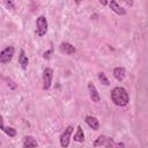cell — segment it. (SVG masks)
<instances>
[{"label": "cell", "instance_id": "cell-1", "mask_svg": "<svg viewBox=\"0 0 148 148\" xmlns=\"http://www.w3.org/2000/svg\"><path fill=\"white\" fill-rule=\"evenodd\" d=\"M111 99L118 106H125L130 102L128 92L123 87H114L111 90Z\"/></svg>", "mask_w": 148, "mask_h": 148}, {"label": "cell", "instance_id": "cell-2", "mask_svg": "<svg viewBox=\"0 0 148 148\" xmlns=\"http://www.w3.org/2000/svg\"><path fill=\"white\" fill-rule=\"evenodd\" d=\"M36 32L40 37H43L47 32V21H46V17L43 15L38 16L36 20Z\"/></svg>", "mask_w": 148, "mask_h": 148}, {"label": "cell", "instance_id": "cell-3", "mask_svg": "<svg viewBox=\"0 0 148 148\" xmlns=\"http://www.w3.org/2000/svg\"><path fill=\"white\" fill-rule=\"evenodd\" d=\"M14 52H15V49H14L13 46H7L6 49H3V50L0 52V62H1V64H7V62H9V61L13 59Z\"/></svg>", "mask_w": 148, "mask_h": 148}, {"label": "cell", "instance_id": "cell-4", "mask_svg": "<svg viewBox=\"0 0 148 148\" xmlns=\"http://www.w3.org/2000/svg\"><path fill=\"white\" fill-rule=\"evenodd\" d=\"M52 79H53V71L49 67L45 68L43 72V89L44 90H47L51 87Z\"/></svg>", "mask_w": 148, "mask_h": 148}, {"label": "cell", "instance_id": "cell-5", "mask_svg": "<svg viewBox=\"0 0 148 148\" xmlns=\"http://www.w3.org/2000/svg\"><path fill=\"white\" fill-rule=\"evenodd\" d=\"M73 132V127L72 126H68L64 132L62 134L60 135V146L62 148H67L69 146V140H71V134Z\"/></svg>", "mask_w": 148, "mask_h": 148}, {"label": "cell", "instance_id": "cell-6", "mask_svg": "<svg viewBox=\"0 0 148 148\" xmlns=\"http://www.w3.org/2000/svg\"><path fill=\"white\" fill-rule=\"evenodd\" d=\"M59 50H60L61 53H65V54H74L76 52L75 46H73L68 42H62L60 44V46H59Z\"/></svg>", "mask_w": 148, "mask_h": 148}, {"label": "cell", "instance_id": "cell-7", "mask_svg": "<svg viewBox=\"0 0 148 148\" xmlns=\"http://www.w3.org/2000/svg\"><path fill=\"white\" fill-rule=\"evenodd\" d=\"M88 91H89V96L92 99V102L97 103L101 101V96H99V94H98V91H97V89L92 82H88Z\"/></svg>", "mask_w": 148, "mask_h": 148}, {"label": "cell", "instance_id": "cell-8", "mask_svg": "<svg viewBox=\"0 0 148 148\" xmlns=\"http://www.w3.org/2000/svg\"><path fill=\"white\" fill-rule=\"evenodd\" d=\"M84 121H86V124H87L90 128H92L94 131H97V130L99 128V121H98V119H97L96 117H92V116H86Z\"/></svg>", "mask_w": 148, "mask_h": 148}, {"label": "cell", "instance_id": "cell-9", "mask_svg": "<svg viewBox=\"0 0 148 148\" xmlns=\"http://www.w3.org/2000/svg\"><path fill=\"white\" fill-rule=\"evenodd\" d=\"M37 147H38V142L35 140L34 136L27 135L23 138V148H37Z\"/></svg>", "mask_w": 148, "mask_h": 148}, {"label": "cell", "instance_id": "cell-10", "mask_svg": "<svg viewBox=\"0 0 148 148\" xmlns=\"http://www.w3.org/2000/svg\"><path fill=\"white\" fill-rule=\"evenodd\" d=\"M109 6H110V8H111L116 14L121 15V16H123V15H126V9L123 8L121 6H119L117 1H114V0L110 1V2H109Z\"/></svg>", "mask_w": 148, "mask_h": 148}, {"label": "cell", "instance_id": "cell-11", "mask_svg": "<svg viewBox=\"0 0 148 148\" xmlns=\"http://www.w3.org/2000/svg\"><path fill=\"white\" fill-rule=\"evenodd\" d=\"M104 146H105V148H125L124 142H114V140L112 138H106Z\"/></svg>", "mask_w": 148, "mask_h": 148}, {"label": "cell", "instance_id": "cell-12", "mask_svg": "<svg viewBox=\"0 0 148 148\" xmlns=\"http://www.w3.org/2000/svg\"><path fill=\"white\" fill-rule=\"evenodd\" d=\"M18 64L21 65L22 69H27V68H28L29 59H28V57L25 56V52H24L23 50L20 51V54H18Z\"/></svg>", "mask_w": 148, "mask_h": 148}, {"label": "cell", "instance_id": "cell-13", "mask_svg": "<svg viewBox=\"0 0 148 148\" xmlns=\"http://www.w3.org/2000/svg\"><path fill=\"white\" fill-rule=\"evenodd\" d=\"M113 76L116 77V80L118 81H123L126 76V71L124 67H116L113 69Z\"/></svg>", "mask_w": 148, "mask_h": 148}, {"label": "cell", "instance_id": "cell-14", "mask_svg": "<svg viewBox=\"0 0 148 148\" xmlns=\"http://www.w3.org/2000/svg\"><path fill=\"white\" fill-rule=\"evenodd\" d=\"M74 141L76 142H83L84 141V133H83V130L81 126H77V130H76V133L74 134Z\"/></svg>", "mask_w": 148, "mask_h": 148}, {"label": "cell", "instance_id": "cell-15", "mask_svg": "<svg viewBox=\"0 0 148 148\" xmlns=\"http://www.w3.org/2000/svg\"><path fill=\"white\" fill-rule=\"evenodd\" d=\"M105 141H106V136L105 135H99L96 140H95V142L92 143V146L94 147H98V146H104V143H105Z\"/></svg>", "mask_w": 148, "mask_h": 148}, {"label": "cell", "instance_id": "cell-16", "mask_svg": "<svg viewBox=\"0 0 148 148\" xmlns=\"http://www.w3.org/2000/svg\"><path fill=\"white\" fill-rule=\"evenodd\" d=\"M98 80L103 83V84H105V86H109L110 84V82H109V79L106 77V75L103 73V72H101V73H98Z\"/></svg>", "mask_w": 148, "mask_h": 148}, {"label": "cell", "instance_id": "cell-17", "mask_svg": "<svg viewBox=\"0 0 148 148\" xmlns=\"http://www.w3.org/2000/svg\"><path fill=\"white\" fill-rule=\"evenodd\" d=\"M3 132L7 134V135H9V136H12V138H14L15 135H16V131L13 128V127H5V130H3Z\"/></svg>", "mask_w": 148, "mask_h": 148}, {"label": "cell", "instance_id": "cell-18", "mask_svg": "<svg viewBox=\"0 0 148 148\" xmlns=\"http://www.w3.org/2000/svg\"><path fill=\"white\" fill-rule=\"evenodd\" d=\"M51 53H52V50H47V51H45V52L43 53V58H44V59H50Z\"/></svg>", "mask_w": 148, "mask_h": 148}, {"label": "cell", "instance_id": "cell-19", "mask_svg": "<svg viewBox=\"0 0 148 148\" xmlns=\"http://www.w3.org/2000/svg\"><path fill=\"white\" fill-rule=\"evenodd\" d=\"M5 127H6V126H5V124H3V118H2V116L0 114V130H2V131H3V130H5Z\"/></svg>", "mask_w": 148, "mask_h": 148}, {"label": "cell", "instance_id": "cell-20", "mask_svg": "<svg viewBox=\"0 0 148 148\" xmlns=\"http://www.w3.org/2000/svg\"><path fill=\"white\" fill-rule=\"evenodd\" d=\"M99 3H101V5H103V6H105V5H108V2H106V1H102V0L99 1Z\"/></svg>", "mask_w": 148, "mask_h": 148}]
</instances>
